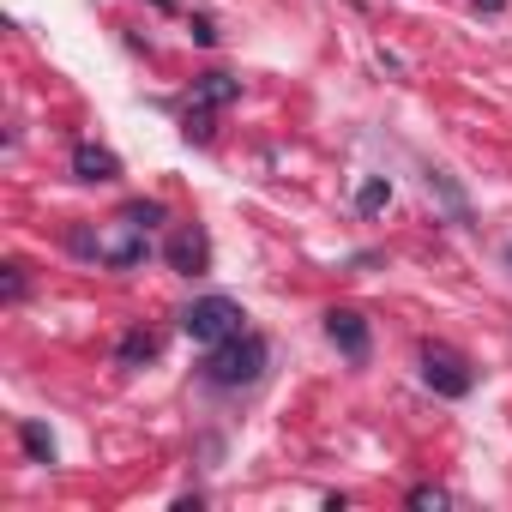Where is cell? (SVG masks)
Here are the masks:
<instances>
[{"label":"cell","instance_id":"e0dca14e","mask_svg":"<svg viewBox=\"0 0 512 512\" xmlns=\"http://www.w3.org/2000/svg\"><path fill=\"white\" fill-rule=\"evenodd\" d=\"M187 31H193V43H199V49H211V43H217V25H211L205 13H193V19H187Z\"/></svg>","mask_w":512,"mask_h":512},{"label":"cell","instance_id":"2e32d148","mask_svg":"<svg viewBox=\"0 0 512 512\" xmlns=\"http://www.w3.org/2000/svg\"><path fill=\"white\" fill-rule=\"evenodd\" d=\"M0 272H7V278H0V290H7V302H25V266H19V260H7Z\"/></svg>","mask_w":512,"mask_h":512},{"label":"cell","instance_id":"7c38bea8","mask_svg":"<svg viewBox=\"0 0 512 512\" xmlns=\"http://www.w3.org/2000/svg\"><path fill=\"white\" fill-rule=\"evenodd\" d=\"M19 440H25V452H31L37 464H55V434H49L43 422H19Z\"/></svg>","mask_w":512,"mask_h":512},{"label":"cell","instance_id":"8fae6325","mask_svg":"<svg viewBox=\"0 0 512 512\" xmlns=\"http://www.w3.org/2000/svg\"><path fill=\"white\" fill-rule=\"evenodd\" d=\"M121 217L139 223V229H163V223H169V205H163V199H127Z\"/></svg>","mask_w":512,"mask_h":512},{"label":"cell","instance_id":"30bf717a","mask_svg":"<svg viewBox=\"0 0 512 512\" xmlns=\"http://www.w3.org/2000/svg\"><path fill=\"white\" fill-rule=\"evenodd\" d=\"M386 205H392V181H386V175H368V181L356 187V211H362V217H380Z\"/></svg>","mask_w":512,"mask_h":512},{"label":"cell","instance_id":"7a4b0ae2","mask_svg":"<svg viewBox=\"0 0 512 512\" xmlns=\"http://www.w3.org/2000/svg\"><path fill=\"white\" fill-rule=\"evenodd\" d=\"M73 253H85V260H97V266H115V272H133V266L151 260V229H139V223H127V217H115L109 235L73 229Z\"/></svg>","mask_w":512,"mask_h":512},{"label":"cell","instance_id":"ac0fdd59","mask_svg":"<svg viewBox=\"0 0 512 512\" xmlns=\"http://www.w3.org/2000/svg\"><path fill=\"white\" fill-rule=\"evenodd\" d=\"M506 266H512V247H506Z\"/></svg>","mask_w":512,"mask_h":512},{"label":"cell","instance_id":"52a82bcc","mask_svg":"<svg viewBox=\"0 0 512 512\" xmlns=\"http://www.w3.org/2000/svg\"><path fill=\"white\" fill-rule=\"evenodd\" d=\"M73 175H79V181H121V157H115L109 145L79 139V145H73Z\"/></svg>","mask_w":512,"mask_h":512},{"label":"cell","instance_id":"6da1fadb","mask_svg":"<svg viewBox=\"0 0 512 512\" xmlns=\"http://www.w3.org/2000/svg\"><path fill=\"white\" fill-rule=\"evenodd\" d=\"M266 362H272V344H266L260 332H235V338H223V344L205 350L199 374H205V386H217V392H241V386H253V380L266 374Z\"/></svg>","mask_w":512,"mask_h":512},{"label":"cell","instance_id":"9a60e30c","mask_svg":"<svg viewBox=\"0 0 512 512\" xmlns=\"http://www.w3.org/2000/svg\"><path fill=\"white\" fill-rule=\"evenodd\" d=\"M410 506L440 512V506H452V494H446V488H434V482H422V488H410Z\"/></svg>","mask_w":512,"mask_h":512},{"label":"cell","instance_id":"5bb4252c","mask_svg":"<svg viewBox=\"0 0 512 512\" xmlns=\"http://www.w3.org/2000/svg\"><path fill=\"white\" fill-rule=\"evenodd\" d=\"M428 187H434V193H440V199H446V205H452V217H458V223H464V217H470V211H464V193H458V187H452V175H446V169H428Z\"/></svg>","mask_w":512,"mask_h":512},{"label":"cell","instance_id":"9c48e42d","mask_svg":"<svg viewBox=\"0 0 512 512\" xmlns=\"http://www.w3.org/2000/svg\"><path fill=\"white\" fill-rule=\"evenodd\" d=\"M157 350H163V344H157L151 332H127V338L115 344V368H139V362H157Z\"/></svg>","mask_w":512,"mask_h":512},{"label":"cell","instance_id":"ba28073f","mask_svg":"<svg viewBox=\"0 0 512 512\" xmlns=\"http://www.w3.org/2000/svg\"><path fill=\"white\" fill-rule=\"evenodd\" d=\"M193 103L199 109H229V103H241V79L235 73H205V79H193Z\"/></svg>","mask_w":512,"mask_h":512},{"label":"cell","instance_id":"5b68a950","mask_svg":"<svg viewBox=\"0 0 512 512\" xmlns=\"http://www.w3.org/2000/svg\"><path fill=\"white\" fill-rule=\"evenodd\" d=\"M163 260H169V272H181V278H205V272H211V235H205L199 223H181V229L169 235V247H163Z\"/></svg>","mask_w":512,"mask_h":512},{"label":"cell","instance_id":"8992f818","mask_svg":"<svg viewBox=\"0 0 512 512\" xmlns=\"http://www.w3.org/2000/svg\"><path fill=\"white\" fill-rule=\"evenodd\" d=\"M326 338L338 344L344 362H368V350H374V332L356 308H326Z\"/></svg>","mask_w":512,"mask_h":512},{"label":"cell","instance_id":"3957f363","mask_svg":"<svg viewBox=\"0 0 512 512\" xmlns=\"http://www.w3.org/2000/svg\"><path fill=\"white\" fill-rule=\"evenodd\" d=\"M241 302H229V296H199V302H187L181 308V332L193 338V344H223V338H235L241 332Z\"/></svg>","mask_w":512,"mask_h":512},{"label":"cell","instance_id":"4fadbf2b","mask_svg":"<svg viewBox=\"0 0 512 512\" xmlns=\"http://www.w3.org/2000/svg\"><path fill=\"white\" fill-rule=\"evenodd\" d=\"M181 133H187L193 145H211V133H217V127H211V109H199V103H193V109L181 115Z\"/></svg>","mask_w":512,"mask_h":512},{"label":"cell","instance_id":"277c9868","mask_svg":"<svg viewBox=\"0 0 512 512\" xmlns=\"http://www.w3.org/2000/svg\"><path fill=\"white\" fill-rule=\"evenodd\" d=\"M422 386L440 392V398H464V392L476 386V374H470V362H464L458 350H446V344H422Z\"/></svg>","mask_w":512,"mask_h":512}]
</instances>
